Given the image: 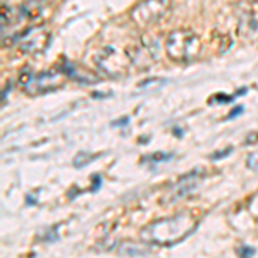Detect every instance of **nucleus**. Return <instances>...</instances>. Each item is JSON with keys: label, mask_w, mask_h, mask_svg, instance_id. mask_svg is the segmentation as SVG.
Segmentation results:
<instances>
[{"label": "nucleus", "mask_w": 258, "mask_h": 258, "mask_svg": "<svg viewBox=\"0 0 258 258\" xmlns=\"http://www.w3.org/2000/svg\"><path fill=\"white\" fill-rule=\"evenodd\" d=\"M197 227V219L191 214H177L148 224L141 231V239L150 244H176L189 236Z\"/></svg>", "instance_id": "1"}, {"label": "nucleus", "mask_w": 258, "mask_h": 258, "mask_svg": "<svg viewBox=\"0 0 258 258\" xmlns=\"http://www.w3.org/2000/svg\"><path fill=\"white\" fill-rule=\"evenodd\" d=\"M165 52L174 62H191L202 53V41L191 30H176L165 40Z\"/></svg>", "instance_id": "2"}, {"label": "nucleus", "mask_w": 258, "mask_h": 258, "mask_svg": "<svg viewBox=\"0 0 258 258\" xmlns=\"http://www.w3.org/2000/svg\"><path fill=\"white\" fill-rule=\"evenodd\" d=\"M95 64L103 74L110 78H122L131 71V57L127 52H120L114 47L102 48L95 57Z\"/></svg>", "instance_id": "3"}, {"label": "nucleus", "mask_w": 258, "mask_h": 258, "mask_svg": "<svg viewBox=\"0 0 258 258\" xmlns=\"http://www.w3.org/2000/svg\"><path fill=\"white\" fill-rule=\"evenodd\" d=\"M172 11L170 0H143L131 11V19L138 28H147L160 23Z\"/></svg>", "instance_id": "4"}, {"label": "nucleus", "mask_w": 258, "mask_h": 258, "mask_svg": "<svg viewBox=\"0 0 258 258\" xmlns=\"http://www.w3.org/2000/svg\"><path fill=\"white\" fill-rule=\"evenodd\" d=\"M48 43H50V33L43 26L31 28L19 40V47L24 52H41Z\"/></svg>", "instance_id": "5"}, {"label": "nucleus", "mask_w": 258, "mask_h": 258, "mask_svg": "<svg viewBox=\"0 0 258 258\" xmlns=\"http://www.w3.org/2000/svg\"><path fill=\"white\" fill-rule=\"evenodd\" d=\"M200 179H202V176H200L198 170L189 172L188 176H184L176 186H174L172 191H170V195H169V200L170 202H174V200H181V198L188 197V195H191V193H195L197 188L200 186Z\"/></svg>", "instance_id": "6"}, {"label": "nucleus", "mask_w": 258, "mask_h": 258, "mask_svg": "<svg viewBox=\"0 0 258 258\" xmlns=\"http://www.w3.org/2000/svg\"><path fill=\"white\" fill-rule=\"evenodd\" d=\"M60 86H62L60 76H57L53 73H41L38 76H33V80L26 86V90L35 88V93H40V91H53L60 88Z\"/></svg>", "instance_id": "7"}, {"label": "nucleus", "mask_w": 258, "mask_h": 258, "mask_svg": "<svg viewBox=\"0 0 258 258\" xmlns=\"http://www.w3.org/2000/svg\"><path fill=\"white\" fill-rule=\"evenodd\" d=\"M117 253L119 255H126V256H143L148 253L147 248H140V246H135V244H129V243H124L122 246L117 248Z\"/></svg>", "instance_id": "8"}, {"label": "nucleus", "mask_w": 258, "mask_h": 258, "mask_svg": "<svg viewBox=\"0 0 258 258\" xmlns=\"http://www.w3.org/2000/svg\"><path fill=\"white\" fill-rule=\"evenodd\" d=\"M93 159H95V155H90V153H86V152L78 153L76 159H74V167H78V169L85 167V165L90 164V162L93 160Z\"/></svg>", "instance_id": "9"}, {"label": "nucleus", "mask_w": 258, "mask_h": 258, "mask_svg": "<svg viewBox=\"0 0 258 258\" xmlns=\"http://www.w3.org/2000/svg\"><path fill=\"white\" fill-rule=\"evenodd\" d=\"M170 153H152V155H148V157H143V160L145 162H153V164H159V162H164V160H167L170 159Z\"/></svg>", "instance_id": "10"}, {"label": "nucleus", "mask_w": 258, "mask_h": 258, "mask_svg": "<svg viewBox=\"0 0 258 258\" xmlns=\"http://www.w3.org/2000/svg\"><path fill=\"white\" fill-rule=\"evenodd\" d=\"M246 165L251 170H258V152H253L248 155V160H246Z\"/></svg>", "instance_id": "11"}, {"label": "nucleus", "mask_w": 258, "mask_h": 258, "mask_svg": "<svg viewBox=\"0 0 258 258\" xmlns=\"http://www.w3.org/2000/svg\"><path fill=\"white\" fill-rule=\"evenodd\" d=\"M255 248H249V246H241V248H238V255H241V256H253L255 255Z\"/></svg>", "instance_id": "12"}, {"label": "nucleus", "mask_w": 258, "mask_h": 258, "mask_svg": "<svg viewBox=\"0 0 258 258\" xmlns=\"http://www.w3.org/2000/svg\"><path fill=\"white\" fill-rule=\"evenodd\" d=\"M236 97V95H234ZM234 97H227V95H217L215 98H212V102H227V103H231L232 100H234Z\"/></svg>", "instance_id": "13"}, {"label": "nucleus", "mask_w": 258, "mask_h": 258, "mask_svg": "<svg viewBox=\"0 0 258 258\" xmlns=\"http://www.w3.org/2000/svg\"><path fill=\"white\" fill-rule=\"evenodd\" d=\"M231 152H232V148H226V150H222V152L214 153V155H212V159H214V160H219V159H222V157L229 155V153H231Z\"/></svg>", "instance_id": "14"}, {"label": "nucleus", "mask_w": 258, "mask_h": 258, "mask_svg": "<svg viewBox=\"0 0 258 258\" xmlns=\"http://www.w3.org/2000/svg\"><path fill=\"white\" fill-rule=\"evenodd\" d=\"M241 112H243V107H236V109H232L231 112H229V115H227V119H232V117H236V115L238 114H241Z\"/></svg>", "instance_id": "15"}, {"label": "nucleus", "mask_w": 258, "mask_h": 258, "mask_svg": "<svg viewBox=\"0 0 258 258\" xmlns=\"http://www.w3.org/2000/svg\"><path fill=\"white\" fill-rule=\"evenodd\" d=\"M100 181H102V177H100V176H95V177H93V186H91V189L97 191V189H98V186H100Z\"/></svg>", "instance_id": "16"}, {"label": "nucleus", "mask_w": 258, "mask_h": 258, "mask_svg": "<svg viewBox=\"0 0 258 258\" xmlns=\"http://www.w3.org/2000/svg\"><path fill=\"white\" fill-rule=\"evenodd\" d=\"M127 117H122L120 120H115V122H112V126H124V124H127Z\"/></svg>", "instance_id": "17"}, {"label": "nucleus", "mask_w": 258, "mask_h": 258, "mask_svg": "<svg viewBox=\"0 0 258 258\" xmlns=\"http://www.w3.org/2000/svg\"><path fill=\"white\" fill-rule=\"evenodd\" d=\"M249 4H258V0H248Z\"/></svg>", "instance_id": "18"}]
</instances>
